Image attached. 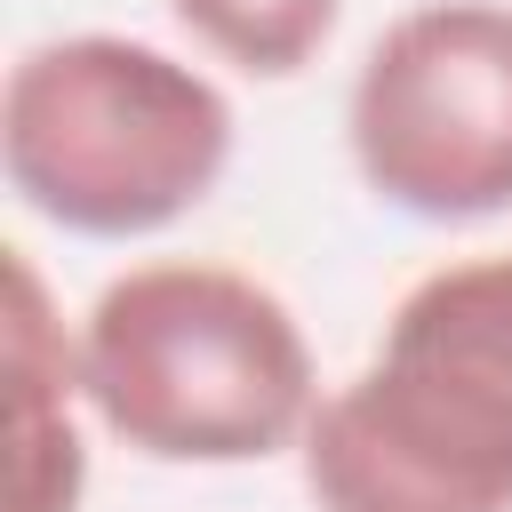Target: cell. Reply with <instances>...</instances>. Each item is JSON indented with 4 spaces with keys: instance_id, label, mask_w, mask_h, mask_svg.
<instances>
[{
    "instance_id": "cell-4",
    "label": "cell",
    "mask_w": 512,
    "mask_h": 512,
    "mask_svg": "<svg viewBox=\"0 0 512 512\" xmlns=\"http://www.w3.org/2000/svg\"><path fill=\"white\" fill-rule=\"evenodd\" d=\"M352 160L424 224L512 208V8L424 0L384 24L352 80Z\"/></svg>"
},
{
    "instance_id": "cell-3",
    "label": "cell",
    "mask_w": 512,
    "mask_h": 512,
    "mask_svg": "<svg viewBox=\"0 0 512 512\" xmlns=\"http://www.w3.org/2000/svg\"><path fill=\"white\" fill-rule=\"evenodd\" d=\"M8 184L64 232L128 240L176 224L232 160V104L208 72L120 32L24 48L0 96Z\"/></svg>"
},
{
    "instance_id": "cell-2",
    "label": "cell",
    "mask_w": 512,
    "mask_h": 512,
    "mask_svg": "<svg viewBox=\"0 0 512 512\" xmlns=\"http://www.w3.org/2000/svg\"><path fill=\"white\" fill-rule=\"evenodd\" d=\"M80 392L160 464H256L312 424L296 312L232 264H136L80 328Z\"/></svg>"
},
{
    "instance_id": "cell-5",
    "label": "cell",
    "mask_w": 512,
    "mask_h": 512,
    "mask_svg": "<svg viewBox=\"0 0 512 512\" xmlns=\"http://www.w3.org/2000/svg\"><path fill=\"white\" fill-rule=\"evenodd\" d=\"M8 368H16V512H72L80 504V432H72L80 352L48 328V296L24 248H8Z\"/></svg>"
},
{
    "instance_id": "cell-6",
    "label": "cell",
    "mask_w": 512,
    "mask_h": 512,
    "mask_svg": "<svg viewBox=\"0 0 512 512\" xmlns=\"http://www.w3.org/2000/svg\"><path fill=\"white\" fill-rule=\"evenodd\" d=\"M168 8L192 24V40H208L224 64L256 80L304 72L336 32V0H168Z\"/></svg>"
},
{
    "instance_id": "cell-1",
    "label": "cell",
    "mask_w": 512,
    "mask_h": 512,
    "mask_svg": "<svg viewBox=\"0 0 512 512\" xmlns=\"http://www.w3.org/2000/svg\"><path fill=\"white\" fill-rule=\"evenodd\" d=\"M320 512H512V256L416 280L376 360L304 424Z\"/></svg>"
}]
</instances>
